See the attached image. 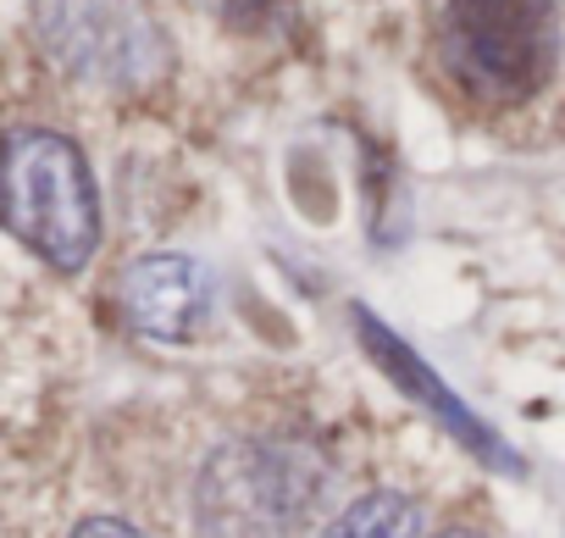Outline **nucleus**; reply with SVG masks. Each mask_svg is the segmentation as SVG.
Masks as SVG:
<instances>
[{"label":"nucleus","instance_id":"f257e3e1","mask_svg":"<svg viewBox=\"0 0 565 538\" xmlns=\"http://www.w3.org/2000/svg\"><path fill=\"white\" fill-rule=\"evenodd\" d=\"M0 228L56 273H84L100 250V189L84 150L56 128L0 134Z\"/></svg>","mask_w":565,"mask_h":538},{"label":"nucleus","instance_id":"f03ea898","mask_svg":"<svg viewBox=\"0 0 565 538\" xmlns=\"http://www.w3.org/2000/svg\"><path fill=\"white\" fill-rule=\"evenodd\" d=\"M438 56L466 95L515 106L559 67V12L554 0H444Z\"/></svg>","mask_w":565,"mask_h":538},{"label":"nucleus","instance_id":"7ed1b4c3","mask_svg":"<svg viewBox=\"0 0 565 538\" xmlns=\"http://www.w3.org/2000/svg\"><path fill=\"white\" fill-rule=\"evenodd\" d=\"M322 466L300 444L233 439L211 450L194 483V516L205 538H289L322 499Z\"/></svg>","mask_w":565,"mask_h":538},{"label":"nucleus","instance_id":"20e7f679","mask_svg":"<svg viewBox=\"0 0 565 538\" xmlns=\"http://www.w3.org/2000/svg\"><path fill=\"white\" fill-rule=\"evenodd\" d=\"M34 45L89 89L139 95L172 73V40L150 0H34Z\"/></svg>","mask_w":565,"mask_h":538},{"label":"nucleus","instance_id":"39448f33","mask_svg":"<svg viewBox=\"0 0 565 538\" xmlns=\"http://www.w3.org/2000/svg\"><path fill=\"white\" fill-rule=\"evenodd\" d=\"M117 300L134 334L161 339V345H189L216 317V278L205 261L183 250H156V255H139L122 273Z\"/></svg>","mask_w":565,"mask_h":538},{"label":"nucleus","instance_id":"423d86ee","mask_svg":"<svg viewBox=\"0 0 565 538\" xmlns=\"http://www.w3.org/2000/svg\"><path fill=\"white\" fill-rule=\"evenodd\" d=\"M355 334H361L366 356L394 378V389L411 394V400H416V405H422V411H427V416H433L460 450H471L477 461H488V466H499V472H521V455H515L488 422H477V416L466 411V400H460V394H455V389H449V383H444V378H438V372H433V367H427V361H422L394 328H383L366 306H355Z\"/></svg>","mask_w":565,"mask_h":538},{"label":"nucleus","instance_id":"0eeeda50","mask_svg":"<svg viewBox=\"0 0 565 538\" xmlns=\"http://www.w3.org/2000/svg\"><path fill=\"white\" fill-rule=\"evenodd\" d=\"M322 538H422V505L411 494H366L350 510H339Z\"/></svg>","mask_w":565,"mask_h":538},{"label":"nucleus","instance_id":"6e6552de","mask_svg":"<svg viewBox=\"0 0 565 538\" xmlns=\"http://www.w3.org/2000/svg\"><path fill=\"white\" fill-rule=\"evenodd\" d=\"M67 538H150V532L134 527V521H117V516H89V521H78Z\"/></svg>","mask_w":565,"mask_h":538},{"label":"nucleus","instance_id":"1a4fd4ad","mask_svg":"<svg viewBox=\"0 0 565 538\" xmlns=\"http://www.w3.org/2000/svg\"><path fill=\"white\" fill-rule=\"evenodd\" d=\"M438 538H482V532H471V527H449V532H438Z\"/></svg>","mask_w":565,"mask_h":538}]
</instances>
